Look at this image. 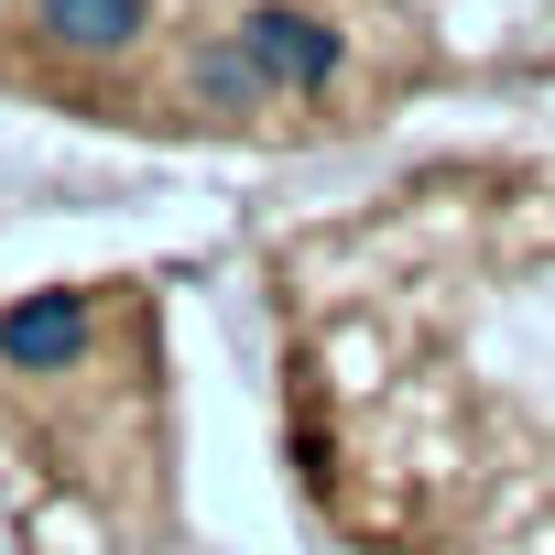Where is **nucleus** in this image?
<instances>
[{
  "mask_svg": "<svg viewBox=\"0 0 555 555\" xmlns=\"http://www.w3.org/2000/svg\"><path fill=\"white\" fill-rule=\"evenodd\" d=\"M131 327H153L131 295H34V306L0 317V371L34 382L44 403H66V382H88ZM153 414H164V382H109V392L88 403V425H77V436H44V457H66L88 490H142V479L164 490Z\"/></svg>",
  "mask_w": 555,
  "mask_h": 555,
  "instance_id": "2",
  "label": "nucleus"
},
{
  "mask_svg": "<svg viewBox=\"0 0 555 555\" xmlns=\"http://www.w3.org/2000/svg\"><path fill=\"white\" fill-rule=\"evenodd\" d=\"M284 382L360 555H555V175L447 164L306 229Z\"/></svg>",
  "mask_w": 555,
  "mask_h": 555,
  "instance_id": "1",
  "label": "nucleus"
}]
</instances>
